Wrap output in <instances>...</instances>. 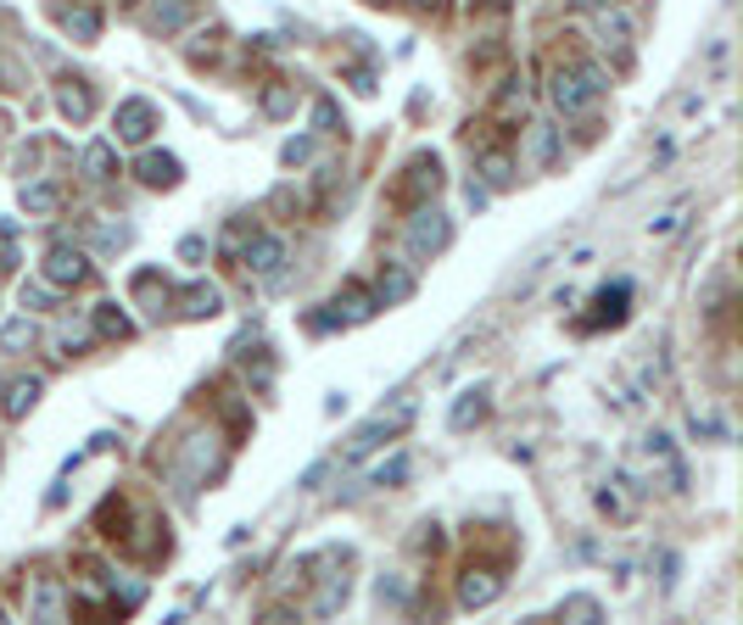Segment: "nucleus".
<instances>
[{"mask_svg":"<svg viewBox=\"0 0 743 625\" xmlns=\"http://www.w3.org/2000/svg\"><path fill=\"white\" fill-rule=\"evenodd\" d=\"M453 240V224H447V213L442 207H414V218H408V235H403V247H408V257L414 263H431L442 247Z\"/></svg>","mask_w":743,"mask_h":625,"instance_id":"1","label":"nucleus"},{"mask_svg":"<svg viewBox=\"0 0 743 625\" xmlns=\"http://www.w3.org/2000/svg\"><path fill=\"white\" fill-rule=\"evenodd\" d=\"M408 419H414V397H408V402H397L392 413H375L369 424H358V430H352V442H347V464H358V458H369L375 447H386Z\"/></svg>","mask_w":743,"mask_h":625,"instance_id":"2","label":"nucleus"},{"mask_svg":"<svg viewBox=\"0 0 743 625\" xmlns=\"http://www.w3.org/2000/svg\"><path fill=\"white\" fill-rule=\"evenodd\" d=\"M643 464H648V474L666 480V492H687V464H682V453L666 430H648L643 436Z\"/></svg>","mask_w":743,"mask_h":625,"instance_id":"3","label":"nucleus"},{"mask_svg":"<svg viewBox=\"0 0 743 625\" xmlns=\"http://www.w3.org/2000/svg\"><path fill=\"white\" fill-rule=\"evenodd\" d=\"M375 313H381L375 291H363V285H347V291L331 302V313H313L308 324H313V329H347V324H363V318H375Z\"/></svg>","mask_w":743,"mask_h":625,"instance_id":"4","label":"nucleus"},{"mask_svg":"<svg viewBox=\"0 0 743 625\" xmlns=\"http://www.w3.org/2000/svg\"><path fill=\"white\" fill-rule=\"evenodd\" d=\"M442 190V157L436 152H420L408 168H403V184H397V196L408 202V207H420V202H431Z\"/></svg>","mask_w":743,"mask_h":625,"instance_id":"5","label":"nucleus"},{"mask_svg":"<svg viewBox=\"0 0 743 625\" xmlns=\"http://www.w3.org/2000/svg\"><path fill=\"white\" fill-rule=\"evenodd\" d=\"M241 263H247L252 279L280 285V279H286V274H280V263H286V240H280V235H252L247 247H241Z\"/></svg>","mask_w":743,"mask_h":625,"instance_id":"6","label":"nucleus"},{"mask_svg":"<svg viewBox=\"0 0 743 625\" xmlns=\"http://www.w3.org/2000/svg\"><path fill=\"white\" fill-rule=\"evenodd\" d=\"M84 279H89L84 247H68V240H57V247L45 252V285H51V291H68V285H84Z\"/></svg>","mask_w":743,"mask_h":625,"instance_id":"7","label":"nucleus"},{"mask_svg":"<svg viewBox=\"0 0 743 625\" xmlns=\"http://www.w3.org/2000/svg\"><path fill=\"white\" fill-rule=\"evenodd\" d=\"M112 129H118L123 146H146V140L157 134V107L141 101V95H129V101L118 107V118H112Z\"/></svg>","mask_w":743,"mask_h":625,"instance_id":"8","label":"nucleus"},{"mask_svg":"<svg viewBox=\"0 0 743 625\" xmlns=\"http://www.w3.org/2000/svg\"><path fill=\"white\" fill-rule=\"evenodd\" d=\"M498 592H503V575L487 564H470L458 575V609H487V603H498Z\"/></svg>","mask_w":743,"mask_h":625,"instance_id":"9","label":"nucleus"},{"mask_svg":"<svg viewBox=\"0 0 743 625\" xmlns=\"http://www.w3.org/2000/svg\"><path fill=\"white\" fill-rule=\"evenodd\" d=\"M548 95H553V107H560L565 118H582V112L592 107V89L582 84V73H576V68H560V73H553Z\"/></svg>","mask_w":743,"mask_h":625,"instance_id":"10","label":"nucleus"},{"mask_svg":"<svg viewBox=\"0 0 743 625\" xmlns=\"http://www.w3.org/2000/svg\"><path fill=\"white\" fill-rule=\"evenodd\" d=\"M626 302H632V285L615 279V285H603V291L592 297V318H582V329H603V324H626Z\"/></svg>","mask_w":743,"mask_h":625,"instance_id":"11","label":"nucleus"},{"mask_svg":"<svg viewBox=\"0 0 743 625\" xmlns=\"http://www.w3.org/2000/svg\"><path fill=\"white\" fill-rule=\"evenodd\" d=\"M134 179H141L146 190H173L184 179V168H179L173 152H146L141 163H134Z\"/></svg>","mask_w":743,"mask_h":625,"instance_id":"12","label":"nucleus"},{"mask_svg":"<svg viewBox=\"0 0 743 625\" xmlns=\"http://www.w3.org/2000/svg\"><path fill=\"white\" fill-rule=\"evenodd\" d=\"M553 163H560V129H553V123H531L526 129V168L548 173Z\"/></svg>","mask_w":743,"mask_h":625,"instance_id":"13","label":"nucleus"},{"mask_svg":"<svg viewBox=\"0 0 743 625\" xmlns=\"http://www.w3.org/2000/svg\"><path fill=\"white\" fill-rule=\"evenodd\" d=\"M173 302H179V313H184V318H213V313H224V291H218V285H207V279L184 285V291H179Z\"/></svg>","mask_w":743,"mask_h":625,"instance_id":"14","label":"nucleus"},{"mask_svg":"<svg viewBox=\"0 0 743 625\" xmlns=\"http://www.w3.org/2000/svg\"><path fill=\"white\" fill-rule=\"evenodd\" d=\"M34 620H68V587L57 575H34Z\"/></svg>","mask_w":743,"mask_h":625,"instance_id":"15","label":"nucleus"},{"mask_svg":"<svg viewBox=\"0 0 743 625\" xmlns=\"http://www.w3.org/2000/svg\"><path fill=\"white\" fill-rule=\"evenodd\" d=\"M408 297H414V274H408V263H386L381 279H375V302H381V308H403Z\"/></svg>","mask_w":743,"mask_h":625,"instance_id":"16","label":"nucleus"},{"mask_svg":"<svg viewBox=\"0 0 743 625\" xmlns=\"http://www.w3.org/2000/svg\"><path fill=\"white\" fill-rule=\"evenodd\" d=\"M23 213L28 218H57L62 213V184H51V179H34V184H23Z\"/></svg>","mask_w":743,"mask_h":625,"instance_id":"17","label":"nucleus"},{"mask_svg":"<svg viewBox=\"0 0 743 625\" xmlns=\"http://www.w3.org/2000/svg\"><path fill=\"white\" fill-rule=\"evenodd\" d=\"M191 17H196L191 0H152V17H146V23H152V34L168 39V34H179L184 23H191Z\"/></svg>","mask_w":743,"mask_h":625,"instance_id":"18","label":"nucleus"},{"mask_svg":"<svg viewBox=\"0 0 743 625\" xmlns=\"http://www.w3.org/2000/svg\"><path fill=\"white\" fill-rule=\"evenodd\" d=\"M39 392H45V380H39V374L12 380V386H7V402H0V413H7V419H28V408L39 402Z\"/></svg>","mask_w":743,"mask_h":625,"instance_id":"19","label":"nucleus"},{"mask_svg":"<svg viewBox=\"0 0 743 625\" xmlns=\"http://www.w3.org/2000/svg\"><path fill=\"white\" fill-rule=\"evenodd\" d=\"M79 240H89V247H107V252H118V247H129V240H134V229H129V224H118V218H89V224L79 229Z\"/></svg>","mask_w":743,"mask_h":625,"instance_id":"20","label":"nucleus"},{"mask_svg":"<svg viewBox=\"0 0 743 625\" xmlns=\"http://www.w3.org/2000/svg\"><path fill=\"white\" fill-rule=\"evenodd\" d=\"M57 107H62V118L84 123L89 112H96V95H89V84H84V79H62V89H57Z\"/></svg>","mask_w":743,"mask_h":625,"instance_id":"21","label":"nucleus"},{"mask_svg":"<svg viewBox=\"0 0 743 625\" xmlns=\"http://www.w3.org/2000/svg\"><path fill=\"white\" fill-rule=\"evenodd\" d=\"M79 168H84V179H112L118 173V152L107 146V140H89V146H84V157H79Z\"/></svg>","mask_w":743,"mask_h":625,"instance_id":"22","label":"nucleus"},{"mask_svg":"<svg viewBox=\"0 0 743 625\" xmlns=\"http://www.w3.org/2000/svg\"><path fill=\"white\" fill-rule=\"evenodd\" d=\"M96 335H101V341H129L134 318H129L118 302H101V308H96Z\"/></svg>","mask_w":743,"mask_h":625,"instance_id":"23","label":"nucleus"},{"mask_svg":"<svg viewBox=\"0 0 743 625\" xmlns=\"http://www.w3.org/2000/svg\"><path fill=\"white\" fill-rule=\"evenodd\" d=\"M487 419V392L476 386V392H464L458 402H453V413H447V424L453 430H470V424H481Z\"/></svg>","mask_w":743,"mask_h":625,"instance_id":"24","label":"nucleus"},{"mask_svg":"<svg viewBox=\"0 0 743 625\" xmlns=\"http://www.w3.org/2000/svg\"><path fill=\"white\" fill-rule=\"evenodd\" d=\"M34 318L23 313V318H7V324H0V352H28L34 347Z\"/></svg>","mask_w":743,"mask_h":625,"instance_id":"25","label":"nucleus"},{"mask_svg":"<svg viewBox=\"0 0 743 625\" xmlns=\"http://www.w3.org/2000/svg\"><path fill=\"white\" fill-rule=\"evenodd\" d=\"M481 179H487V190H508V184H515V157H508V152H487L481 157Z\"/></svg>","mask_w":743,"mask_h":625,"instance_id":"26","label":"nucleus"},{"mask_svg":"<svg viewBox=\"0 0 743 625\" xmlns=\"http://www.w3.org/2000/svg\"><path fill=\"white\" fill-rule=\"evenodd\" d=\"M408 474H414V458H408V453H392L386 464H375V474H369V486H403Z\"/></svg>","mask_w":743,"mask_h":625,"instance_id":"27","label":"nucleus"},{"mask_svg":"<svg viewBox=\"0 0 743 625\" xmlns=\"http://www.w3.org/2000/svg\"><path fill=\"white\" fill-rule=\"evenodd\" d=\"M34 79H28V68L12 57V51H0V95H23Z\"/></svg>","mask_w":743,"mask_h":625,"instance_id":"28","label":"nucleus"},{"mask_svg":"<svg viewBox=\"0 0 743 625\" xmlns=\"http://www.w3.org/2000/svg\"><path fill=\"white\" fill-rule=\"evenodd\" d=\"M592 17H598V34H603V51H615V57L626 62V23H621V17H610L603 7H598Z\"/></svg>","mask_w":743,"mask_h":625,"instance_id":"29","label":"nucleus"},{"mask_svg":"<svg viewBox=\"0 0 743 625\" xmlns=\"http://www.w3.org/2000/svg\"><path fill=\"white\" fill-rule=\"evenodd\" d=\"M62 23H68V34H73V39H84V45H89V39H101V12H89V7H73Z\"/></svg>","mask_w":743,"mask_h":625,"instance_id":"30","label":"nucleus"},{"mask_svg":"<svg viewBox=\"0 0 743 625\" xmlns=\"http://www.w3.org/2000/svg\"><path fill=\"white\" fill-rule=\"evenodd\" d=\"M598 508L610 514V519H632V508H637V497H626L621 492V480H610V486L598 492Z\"/></svg>","mask_w":743,"mask_h":625,"instance_id":"31","label":"nucleus"},{"mask_svg":"<svg viewBox=\"0 0 743 625\" xmlns=\"http://www.w3.org/2000/svg\"><path fill=\"white\" fill-rule=\"evenodd\" d=\"M603 609H598V598H587V592H571L565 603H560V620H576V625H592Z\"/></svg>","mask_w":743,"mask_h":625,"instance_id":"32","label":"nucleus"},{"mask_svg":"<svg viewBox=\"0 0 743 625\" xmlns=\"http://www.w3.org/2000/svg\"><path fill=\"white\" fill-rule=\"evenodd\" d=\"M347 123H341V107L331 101V95H319L313 101V134H341Z\"/></svg>","mask_w":743,"mask_h":625,"instance_id":"33","label":"nucleus"},{"mask_svg":"<svg viewBox=\"0 0 743 625\" xmlns=\"http://www.w3.org/2000/svg\"><path fill=\"white\" fill-rule=\"evenodd\" d=\"M291 107H297V89H291V84H268V89H263V112H268V118H286Z\"/></svg>","mask_w":743,"mask_h":625,"instance_id":"34","label":"nucleus"},{"mask_svg":"<svg viewBox=\"0 0 743 625\" xmlns=\"http://www.w3.org/2000/svg\"><path fill=\"white\" fill-rule=\"evenodd\" d=\"M280 163H286V168H302V163H313V140H308V134L286 140V152H280Z\"/></svg>","mask_w":743,"mask_h":625,"instance_id":"35","label":"nucleus"},{"mask_svg":"<svg viewBox=\"0 0 743 625\" xmlns=\"http://www.w3.org/2000/svg\"><path fill=\"white\" fill-rule=\"evenodd\" d=\"M375 598H381V603H392V609H403V603H408V581H397V575H381Z\"/></svg>","mask_w":743,"mask_h":625,"instance_id":"36","label":"nucleus"},{"mask_svg":"<svg viewBox=\"0 0 743 625\" xmlns=\"http://www.w3.org/2000/svg\"><path fill=\"white\" fill-rule=\"evenodd\" d=\"M184 464H191L196 474H207V469H213V447H202V436H191V447H184Z\"/></svg>","mask_w":743,"mask_h":625,"instance_id":"37","label":"nucleus"},{"mask_svg":"<svg viewBox=\"0 0 743 625\" xmlns=\"http://www.w3.org/2000/svg\"><path fill=\"white\" fill-rule=\"evenodd\" d=\"M17 297H23V308H28V313H39V308H51V285H23Z\"/></svg>","mask_w":743,"mask_h":625,"instance_id":"38","label":"nucleus"},{"mask_svg":"<svg viewBox=\"0 0 743 625\" xmlns=\"http://www.w3.org/2000/svg\"><path fill=\"white\" fill-rule=\"evenodd\" d=\"M515 107H526V79H508L503 89V112H515Z\"/></svg>","mask_w":743,"mask_h":625,"instance_id":"39","label":"nucleus"},{"mask_svg":"<svg viewBox=\"0 0 743 625\" xmlns=\"http://www.w3.org/2000/svg\"><path fill=\"white\" fill-rule=\"evenodd\" d=\"M241 247H247V224H236V229L224 235V252H229V257H241Z\"/></svg>","mask_w":743,"mask_h":625,"instance_id":"40","label":"nucleus"},{"mask_svg":"<svg viewBox=\"0 0 743 625\" xmlns=\"http://www.w3.org/2000/svg\"><path fill=\"white\" fill-rule=\"evenodd\" d=\"M347 79H352V89H358V95H375V73H369V68H352Z\"/></svg>","mask_w":743,"mask_h":625,"instance_id":"41","label":"nucleus"},{"mask_svg":"<svg viewBox=\"0 0 743 625\" xmlns=\"http://www.w3.org/2000/svg\"><path fill=\"white\" fill-rule=\"evenodd\" d=\"M179 257L196 263V257H202V235H184V240H179Z\"/></svg>","mask_w":743,"mask_h":625,"instance_id":"42","label":"nucleus"},{"mask_svg":"<svg viewBox=\"0 0 743 625\" xmlns=\"http://www.w3.org/2000/svg\"><path fill=\"white\" fill-rule=\"evenodd\" d=\"M676 224H682V207H671V213H666V218H655V235H671V229H676Z\"/></svg>","mask_w":743,"mask_h":625,"instance_id":"43","label":"nucleus"},{"mask_svg":"<svg viewBox=\"0 0 743 625\" xmlns=\"http://www.w3.org/2000/svg\"><path fill=\"white\" fill-rule=\"evenodd\" d=\"M565 7H571V12H598L603 0H565Z\"/></svg>","mask_w":743,"mask_h":625,"instance_id":"44","label":"nucleus"},{"mask_svg":"<svg viewBox=\"0 0 743 625\" xmlns=\"http://www.w3.org/2000/svg\"><path fill=\"white\" fill-rule=\"evenodd\" d=\"M420 7H442V0H420Z\"/></svg>","mask_w":743,"mask_h":625,"instance_id":"45","label":"nucleus"}]
</instances>
